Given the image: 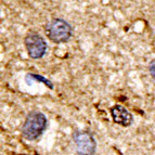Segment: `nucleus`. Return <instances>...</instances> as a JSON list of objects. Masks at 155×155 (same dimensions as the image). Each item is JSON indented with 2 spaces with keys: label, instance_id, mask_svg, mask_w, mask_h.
Listing matches in <instances>:
<instances>
[{
  "label": "nucleus",
  "instance_id": "1",
  "mask_svg": "<svg viewBox=\"0 0 155 155\" xmlns=\"http://www.w3.org/2000/svg\"><path fill=\"white\" fill-rule=\"evenodd\" d=\"M48 125V120L44 113L39 111H31L27 114L21 134L23 138L27 141H34L38 139L45 132Z\"/></svg>",
  "mask_w": 155,
  "mask_h": 155
},
{
  "label": "nucleus",
  "instance_id": "2",
  "mask_svg": "<svg viewBox=\"0 0 155 155\" xmlns=\"http://www.w3.org/2000/svg\"><path fill=\"white\" fill-rule=\"evenodd\" d=\"M45 31L49 40L54 44H64L71 39L73 35V28L68 22L63 18H52L45 26Z\"/></svg>",
  "mask_w": 155,
  "mask_h": 155
},
{
  "label": "nucleus",
  "instance_id": "3",
  "mask_svg": "<svg viewBox=\"0 0 155 155\" xmlns=\"http://www.w3.org/2000/svg\"><path fill=\"white\" fill-rule=\"evenodd\" d=\"M73 142L78 155H93L97 149V142L93 136L85 130H77L73 134Z\"/></svg>",
  "mask_w": 155,
  "mask_h": 155
},
{
  "label": "nucleus",
  "instance_id": "4",
  "mask_svg": "<svg viewBox=\"0 0 155 155\" xmlns=\"http://www.w3.org/2000/svg\"><path fill=\"white\" fill-rule=\"evenodd\" d=\"M24 45H25L28 57L33 60L41 59L46 54L47 49H48L46 40L37 33L27 34L24 39Z\"/></svg>",
  "mask_w": 155,
  "mask_h": 155
},
{
  "label": "nucleus",
  "instance_id": "5",
  "mask_svg": "<svg viewBox=\"0 0 155 155\" xmlns=\"http://www.w3.org/2000/svg\"><path fill=\"white\" fill-rule=\"evenodd\" d=\"M110 113H111L113 122L122 127H129L134 122L132 114L123 105L116 104V105L112 106Z\"/></svg>",
  "mask_w": 155,
  "mask_h": 155
},
{
  "label": "nucleus",
  "instance_id": "6",
  "mask_svg": "<svg viewBox=\"0 0 155 155\" xmlns=\"http://www.w3.org/2000/svg\"><path fill=\"white\" fill-rule=\"evenodd\" d=\"M25 81L28 85H31L33 81H38V83H42L45 86H47L49 89H53V84L52 81H50L49 79H47L45 76L38 75V74H34V73H28L25 76Z\"/></svg>",
  "mask_w": 155,
  "mask_h": 155
},
{
  "label": "nucleus",
  "instance_id": "7",
  "mask_svg": "<svg viewBox=\"0 0 155 155\" xmlns=\"http://www.w3.org/2000/svg\"><path fill=\"white\" fill-rule=\"evenodd\" d=\"M149 72H150L152 78H154L155 79V58L151 61L150 63H149Z\"/></svg>",
  "mask_w": 155,
  "mask_h": 155
}]
</instances>
